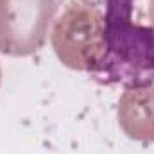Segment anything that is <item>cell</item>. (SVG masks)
Masks as SVG:
<instances>
[{
  "instance_id": "6da1fadb",
  "label": "cell",
  "mask_w": 154,
  "mask_h": 154,
  "mask_svg": "<svg viewBox=\"0 0 154 154\" xmlns=\"http://www.w3.org/2000/svg\"><path fill=\"white\" fill-rule=\"evenodd\" d=\"M134 0H106L104 56L95 75L100 84H154V29L133 20Z\"/></svg>"
},
{
  "instance_id": "7a4b0ae2",
  "label": "cell",
  "mask_w": 154,
  "mask_h": 154,
  "mask_svg": "<svg viewBox=\"0 0 154 154\" xmlns=\"http://www.w3.org/2000/svg\"><path fill=\"white\" fill-rule=\"evenodd\" d=\"M57 59L77 72L95 75L104 56V11L97 0H72L52 27Z\"/></svg>"
},
{
  "instance_id": "3957f363",
  "label": "cell",
  "mask_w": 154,
  "mask_h": 154,
  "mask_svg": "<svg viewBox=\"0 0 154 154\" xmlns=\"http://www.w3.org/2000/svg\"><path fill=\"white\" fill-rule=\"evenodd\" d=\"M56 0H0V52L27 57L45 45Z\"/></svg>"
},
{
  "instance_id": "277c9868",
  "label": "cell",
  "mask_w": 154,
  "mask_h": 154,
  "mask_svg": "<svg viewBox=\"0 0 154 154\" xmlns=\"http://www.w3.org/2000/svg\"><path fill=\"white\" fill-rule=\"evenodd\" d=\"M118 125L127 138L154 143V84L125 88L118 100Z\"/></svg>"
},
{
  "instance_id": "5b68a950",
  "label": "cell",
  "mask_w": 154,
  "mask_h": 154,
  "mask_svg": "<svg viewBox=\"0 0 154 154\" xmlns=\"http://www.w3.org/2000/svg\"><path fill=\"white\" fill-rule=\"evenodd\" d=\"M149 18H151V27L154 29V0H149Z\"/></svg>"
},
{
  "instance_id": "8992f818",
  "label": "cell",
  "mask_w": 154,
  "mask_h": 154,
  "mask_svg": "<svg viewBox=\"0 0 154 154\" xmlns=\"http://www.w3.org/2000/svg\"><path fill=\"white\" fill-rule=\"evenodd\" d=\"M0 81H2V70H0Z\"/></svg>"
}]
</instances>
